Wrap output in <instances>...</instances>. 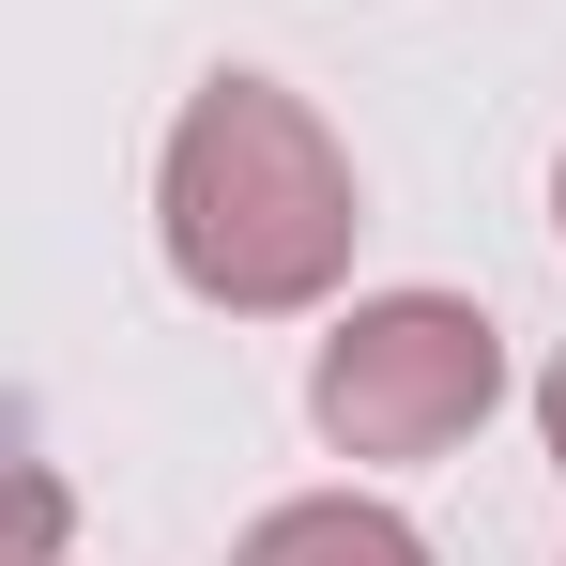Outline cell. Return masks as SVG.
I'll return each instance as SVG.
<instances>
[{"mask_svg":"<svg viewBox=\"0 0 566 566\" xmlns=\"http://www.w3.org/2000/svg\"><path fill=\"white\" fill-rule=\"evenodd\" d=\"M77 552V490L46 460H0V566H62Z\"/></svg>","mask_w":566,"mask_h":566,"instance_id":"obj_4","label":"cell"},{"mask_svg":"<svg viewBox=\"0 0 566 566\" xmlns=\"http://www.w3.org/2000/svg\"><path fill=\"white\" fill-rule=\"evenodd\" d=\"M230 566H429V536L368 490H306V505H261Z\"/></svg>","mask_w":566,"mask_h":566,"instance_id":"obj_3","label":"cell"},{"mask_svg":"<svg viewBox=\"0 0 566 566\" xmlns=\"http://www.w3.org/2000/svg\"><path fill=\"white\" fill-rule=\"evenodd\" d=\"M490 398H505V337L460 291H368L306 368V413L337 460H444L490 429Z\"/></svg>","mask_w":566,"mask_h":566,"instance_id":"obj_2","label":"cell"},{"mask_svg":"<svg viewBox=\"0 0 566 566\" xmlns=\"http://www.w3.org/2000/svg\"><path fill=\"white\" fill-rule=\"evenodd\" d=\"M552 230H566V169H552Z\"/></svg>","mask_w":566,"mask_h":566,"instance_id":"obj_6","label":"cell"},{"mask_svg":"<svg viewBox=\"0 0 566 566\" xmlns=\"http://www.w3.org/2000/svg\"><path fill=\"white\" fill-rule=\"evenodd\" d=\"M536 429H552V460H566V353L536 368Z\"/></svg>","mask_w":566,"mask_h":566,"instance_id":"obj_5","label":"cell"},{"mask_svg":"<svg viewBox=\"0 0 566 566\" xmlns=\"http://www.w3.org/2000/svg\"><path fill=\"white\" fill-rule=\"evenodd\" d=\"M154 230H169V276L230 322H291L353 276V154L322 138V107L276 77H199L169 123V169H154Z\"/></svg>","mask_w":566,"mask_h":566,"instance_id":"obj_1","label":"cell"}]
</instances>
